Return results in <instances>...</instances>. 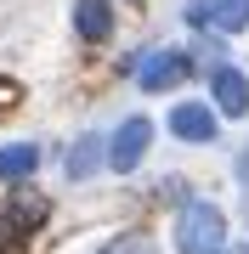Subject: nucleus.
I'll use <instances>...</instances> for the list:
<instances>
[{
	"mask_svg": "<svg viewBox=\"0 0 249 254\" xmlns=\"http://www.w3.org/2000/svg\"><path fill=\"white\" fill-rule=\"evenodd\" d=\"M102 254H153V243H148V232H125L119 243H108Z\"/></svg>",
	"mask_w": 249,
	"mask_h": 254,
	"instance_id": "nucleus-11",
	"label": "nucleus"
},
{
	"mask_svg": "<svg viewBox=\"0 0 249 254\" xmlns=\"http://www.w3.org/2000/svg\"><path fill=\"white\" fill-rule=\"evenodd\" d=\"M40 164V147L34 141H17V147H0V181H28Z\"/></svg>",
	"mask_w": 249,
	"mask_h": 254,
	"instance_id": "nucleus-8",
	"label": "nucleus"
},
{
	"mask_svg": "<svg viewBox=\"0 0 249 254\" xmlns=\"http://www.w3.org/2000/svg\"><path fill=\"white\" fill-rule=\"evenodd\" d=\"M46 215H51L46 192H34V187H11V192H6V203H0V249L17 243V237H28Z\"/></svg>",
	"mask_w": 249,
	"mask_h": 254,
	"instance_id": "nucleus-2",
	"label": "nucleus"
},
{
	"mask_svg": "<svg viewBox=\"0 0 249 254\" xmlns=\"http://www.w3.org/2000/svg\"><path fill=\"white\" fill-rule=\"evenodd\" d=\"M187 23H198V28L210 23V0H193V6H187Z\"/></svg>",
	"mask_w": 249,
	"mask_h": 254,
	"instance_id": "nucleus-12",
	"label": "nucleus"
},
{
	"mask_svg": "<svg viewBox=\"0 0 249 254\" xmlns=\"http://www.w3.org/2000/svg\"><path fill=\"white\" fill-rule=\"evenodd\" d=\"M232 254H249V249H232Z\"/></svg>",
	"mask_w": 249,
	"mask_h": 254,
	"instance_id": "nucleus-14",
	"label": "nucleus"
},
{
	"mask_svg": "<svg viewBox=\"0 0 249 254\" xmlns=\"http://www.w3.org/2000/svg\"><path fill=\"white\" fill-rule=\"evenodd\" d=\"M238 181H244V209H249V153L238 158Z\"/></svg>",
	"mask_w": 249,
	"mask_h": 254,
	"instance_id": "nucleus-13",
	"label": "nucleus"
},
{
	"mask_svg": "<svg viewBox=\"0 0 249 254\" xmlns=\"http://www.w3.org/2000/svg\"><path fill=\"white\" fill-rule=\"evenodd\" d=\"M215 102H221V113H232V119L249 113V79L238 68H215Z\"/></svg>",
	"mask_w": 249,
	"mask_h": 254,
	"instance_id": "nucleus-7",
	"label": "nucleus"
},
{
	"mask_svg": "<svg viewBox=\"0 0 249 254\" xmlns=\"http://www.w3.org/2000/svg\"><path fill=\"white\" fill-rule=\"evenodd\" d=\"M102 158H108V147H102L96 136H80L74 147H68V181H85V175H91Z\"/></svg>",
	"mask_w": 249,
	"mask_h": 254,
	"instance_id": "nucleus-9",
	"label": "nucleus"
},
{
	"mask_svg": "<svg viewBox=\"0 0 249 254\" xmlns=\"http://www.w3.org/2000/svg\"><path fill=\"white\" fill-rule=\"evenodd\" d=\"M74 28H80V40H108L113 34V6L108 0H74Z\"/></svg>",
	"mask_w": 249,
	"mask_h": 254,
	"instance_id": "nucleus-6",
	"label": "nucleus"
},
{
	"mask_svg": "<svg viewBox=\"0 0 249 254\" xmlns=\"http://www.w3.org/2000/svg\"><path fill=\"white\" fill-rule=\"evenodd\" d=\"M210 23L227 28V34L249 28V0H210Z\"/></svg>",
	"mask_w": 249,
	"mask_h": 254,
	"instance_id": "nucleus-10",
	"label": "nucleus"
},
{
	"mask_svg": "<svg viewBox=\"0 0 249 254\" xmlns=\"http://www.w3.org/2000/svg\"><path fill=\"white\" fill-rule=\"evenodd\" d=\"M227 243V220L215 203H187L181 220H175V249L181 254H221Z\"/></svg>",
	"mask_w": 249,
	"mask_h": 254,
	"instance_id": "nucleus-1",
	"label": "nucleus"
},
{
	"mask_svg": "<svg viewBox=\"0 0 249 254\" xmlns=\"http://www.w3.org/2000/svg\"><path fill=\"white\" fill-rule=\"evenodd\" d=\"M187 73V57L181 51H148L136 63V79H142V91H170L175 79Z\"/></svg>",
	"mask_w": 249,
	"mask_h": 254,
	"instance_id": "nucleus-4",
	"label": "nucleus"
},
{
	"mask_svg": "<svg viewBox=\"0 0 249 254\" xmlns=\"http://www.w3.org/2000/svg\"><path fill=\"white\" fill-rule=\"evenodd\" d=\"M170 130L181 141H215V113L204 108V102H181V108L170 113Z\"/></svg>",
	"mask_w": 249,
	"mask_h": 254,
	"instance_id": "nucleus-5",
	"label": "nucleus"
},
{
	"mask_svg": "<svg viewBox=\"0 0 249 254\" xmlns=\"http://www.w3.org/2000/svg\"><path fill=\"white\" fill-rule=\"evenodd\" d=\"M148 141H153V125H148V119H125V125H119V136H113V147H108V164H113V170H136V164H142V153H148Z\"/></svg>",
	"mask_w": 249,
	"mask_h": 254,
	"instance_id": "nucleus-3",
	"label": "nucleus"
}]
</instances>
